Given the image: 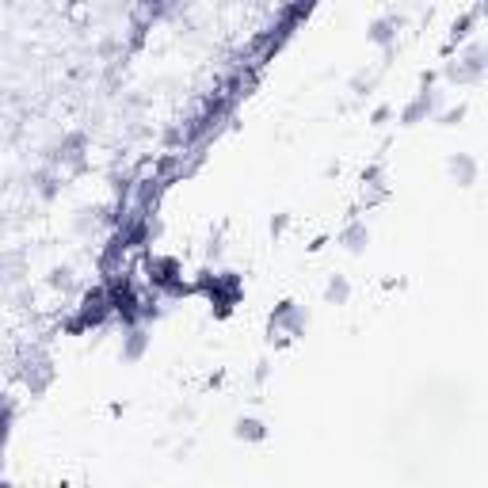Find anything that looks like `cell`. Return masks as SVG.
I'll return each instance as SVG.
<instances>
[{
	"mask_svg": "<svg viewBox=\"0 0 488 488\" xmlns=\"http://www.w3.org/2000/svg\"><path fill=\"white\" fill-rule=\"evenodd\" d=\"M366 240H370V229H366L363 222H351L348 229L339 233V244H343L348 252H363V248H366Z\"/></svg>",
	"mask_w": 488,
	"mask_h": 488,
	"instance_id": "6da1fadb",
	"label": "cell"
},
{
	"mask_svg": "<svg viewBox=\"0 0 488 488\" xmlns=\"http://www.w3.org/2000/svg\"><path fill=\"white\" fill-rule=\"evenodd\" d=\"M431 107H435V96H416V100L408 103L405 111H401V123H405V126H416L423 115H431Z\"/></svg>",
	"mask_w": 488,
	"mask_h": 488,
	"instance_id": "7a4b0ae2",
	"label": "cell"
},
{
	"mask_svg": "<svg viewBox=\"0 0 488 488\" xmlns=\"http://www.w3.org/2000/svg\"><path fill=\"white\" fill-rule=\"evenodd\" d=\"M145 348H149V336H145L141 328H130V332H126V343H123V359H126V363H138Z\"/></svg>",
	"mask_w": 488,
	"mask_h": 488,
	"instance_id": "3957f363",
	"label": "cell"
},
{
	"mask_svg": "<svg viewBox=\"0 0 488 488\" xmlns=\"http://www.w3.org/2000/svg\"><path fill=\"white\" fill-rule=\"evenodd\" d=\"M237 438H248V443H264L267 427L259 420H237Z\"/></svg>",
	"mask_w": 488,
	"mask_h": 488,
	"instance_id": "277c9868",
	"label": "cell"
},
{
	"mask_svg": "<svg viewBox=\"0 0 488 488\" xmlns=\"http://www.w3.org/2000/svg\"><path fill=\"white\" fill-rule=\"evenodd\" d=\"M393 27H397L393 19H378V23L370 27V39L378 42V46H389V42H393Z\"/></svg>",
	"mask_w": 488,
	"mask_h": 488,
	"instance_id": "5b68a950",
	"label": "cell"
},
{
	"mask_svg": "<svg viewBox=\"0 0 488 488\" xmlns=\"http://www.w3.org/2000/svg\"><path fill=\"white\" fill-rule=\"evenodd\" d=\"M348 294H351V286L343 279H332L328 282V301H348Z\"/></svg>",
	"mask_w": 488,
	"mask_h": 488,
	"instance_id": "8992f818",
	"label": "cell"
}]
</instances>
